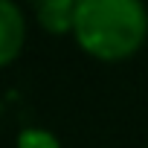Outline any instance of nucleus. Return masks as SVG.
Masks as SVG:
<instances>
[{"label": "nucleus", "mask_w": 148, "mask_h": 148, "mask_svg": "<svg viewBox=\"0 0 148 148\" xmlns=\"http://www.w3.org/2000/svg\"><path fill=\"white\" fill-rule=\"evenodd\" d=\"M73 35L99 61L131 58L148 38V9L136 0H79Z\"/></svg>", "instance_id": "f257e3e1"}, {"label": "nucleus", "mask_w": 148, "mask_h": 148, "mask_svg": "<svg viewBox=\"0 0 148 148\" xmlns=\"http://www.w3.org/2000/svg\"><path fill=\"white\" fill-rule=\"evenodd\" d=\"M26 41V18L23 9L12 0H0V67L12 64Z\"/></svg>", "instance_id": "f03ea898"}, {"label": "nucleus", "mask_w": 148, "mask_h": 148, "mask_svg": "<svg viewBox=\"0 0 148 148\" xmlns=\"http://www.w3.org/2000/svg\"><path fill=\"white\" fill-rule=\"evenodd\" d=\"M76 3L79 0H41L35 6V21L41 29L52 35L73 32V18H76Z\"/></svg>", "instance_id": "7ed1b4c3"}, {"label": "nucleus", "mask_w": 148, "mask_h": 148, "mask_svg": "<svg viewBox=\"0 0 148 148\" xmlns=\"http://www.w3.org/2000/svg\"><path fill=\"white\" fill-rule=\"evenodd\" d=\"M18 148H61V142L47 128H23L18 134Z\"/></svg>", "instance_id": "20e7f679"}]
</instances>
